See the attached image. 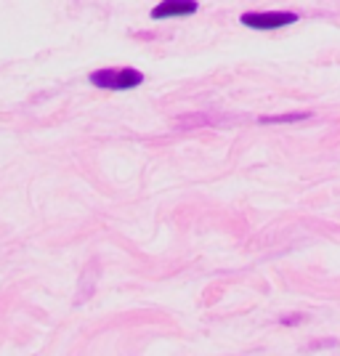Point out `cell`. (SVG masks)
<instances>
[{"instance_id": "obj_1", "label": "cell", "mask_w": 340, "mask_h": 356, "mask_svg": "<svg viewBox=\"0 0 340 356\" xmlns=\"http://www.w3.org/2000/svg\"><path fill=\"white\" fill-rule=\"evenodd\" d=\"M90 83L96 88L106 90H128L144 83V72H138L133 67H122V70H96L90 74Z\"/></svg>"}, {"instance_id": "obj_2", "label": "cell", "mask_w": 340, "mask_h": 356, "mask_svg": "<svg viewBox=\"0 0 340 356\" xmlns=\"http://www.w3.org/2000/svg\"><path fill=\"white\" fill-rule=\"evenodd\" d=\"M298 22V14L293 11H250L242 14V24L250 30H280V27H290Z\"/></svg>"}, {"instance_id": "obj_3", "label": "cell", "mask_w": 340, "mask_h": 356, "mask_svg": "<svg viewBox=\"0 0 340 356\" xmlns=\"http://www.w3.org/2000/svg\"><path fill=\"white\" fill-rule=\"evenodd\" d=\"M197 0H163L152 8V19H168V16H192L197 14Z\"/></svg>"}, {"instance_id": "obj_4", "label": "cell", "mask_w": 340, "mask_h": 356, "mask_svg": "<svg viewBox=\"0 0 340 356\" xmlns=\"http://www.w3.org/2000/svg\"><path fill=\"white\" fill-rule=\"evenodd\" d=\"M311 112H300V115H280V118H261V122H296V120H309Z\"/></svg>"}]
</instances>
